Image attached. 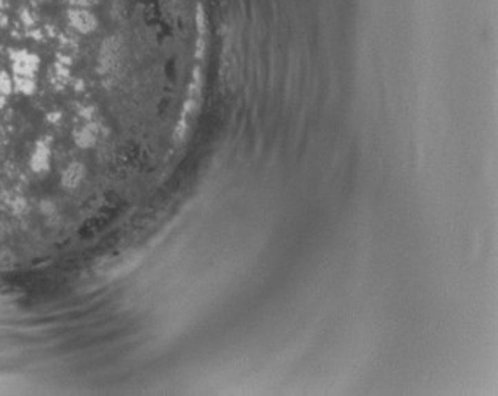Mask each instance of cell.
I'll return each instance as SVG.
<instances>
[{"label": "cell", "instance_id": "7a4b0ae2", "mask_svg": "<svg viewBox=\"0 0 498 396\" xmlns=\"http://www.w3.org/2000/svg\"><path fill=\"white\" fill-rule=\"evenodd\" d=\"M86 176V167L81 163H71L66 169L63 170L62 176H60V184H62L63 189H68V191H74V189L79 186Z\"/></svg>", "mask_w": 498, "mask_h": 396}, {"label": "cell", "instance_id": "6da1fadb", "mask_svg": "<svg viewBox=\"0 0 498 396\" xmlns=\"http://www.w3.org/2000/svg\"><path fill=\"white\" fill-rule=\"evenodd\" d=\"M30 169L37 175H44L51 170V147L46 140H38L30 154Z\"/></svg>", "mask_w": 498, "mask_h": 396}]
</instances>
